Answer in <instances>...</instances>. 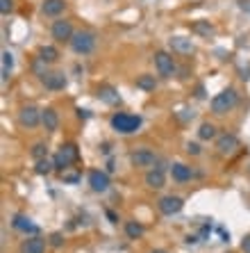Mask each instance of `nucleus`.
Wrapping results in <instances>:
<instances>
[{"mask_svg":"<svg viewBox=\"0 0 250 253\" xmlns=\"http://www.w3.org/2000/svg\"><path fill=\"white\" fill-rule=\"evenodd\" d=\"M111 128L121 135H132L141 128V117L137 114H125V112H118L111 117Z\"/></svg>","mask_w":250,"mask_h":253,"instance_id":"obj_1","label":"nucleus"},{"mask_svg":"<svg viewBox=\"0 0 250 253\" xmlns=\"http://www.w3.org/2000/svg\"><path fill=\"white\" fill-rule=\"evenodd\" d=\"M236 101H239V96H236V91L230 87V89H223L221 94H216V96L212 98V112L214 114H228L230 110H234Z\"/></svg>","mask_w":250,"mask_h":253,"instance_id":"obj_2","label":"nucleus"},{"mask_svg":"<svg viewBox=\"0 0 250 253\" xmlns=\"http://www.w3.org/2000/svg\"><path fill=\"white\" fill-rule=\"evenodd\" d=\"M71 48H73L78 55H89V52L96 48V37L87 30H80L75 32L73 39H71Z\"/></svg>","mask_w":250,"mask_h":253,"instance_id":"obj_3","label":"nucleus"},{"mask_svg":"<svg viewBox=\"0 0 250 253\" xmlns=\"http://www.w3.org/2000/svg\"><path fill=\"white\" fill-rule=\"evenodd\" d=\"M155 68H157L159 78H173V73H175V62H173V57L166 51H157L155 52Z\"/></svg>","mask_w":250,"mask_h":253,"instance_id":"obj_4","label":"nucleus"},{"mask_svg":"<svg viewBox=\"0 0 250 253\" xmlns=\"http://www.w3.org/2000/svg\"><path fill=\"white\" fill-rule=\"evenodd\" d=\"M78 160V149H75V144H64L62 149H59V153L55 155V169H59V171H64V169H68L71 167V162H75Z\"/></svg>","mask_w":250,"mask_h":253,"instance_id":"obj_5","label":"nucleus"},{"mask_svg":"<svg viewBox=\"0 0 250 253\" xmlns=\"http://www.w3.org/2000/svg\"><path fill=\"white\" fill-rule=\"evenodd\" d=\"M157 208H159L162 215L173 217V215H177V212L184 208V201L180 199V196H162V199L157 201Z\"/></svg>","mask_w":250,"mask_h":253,"instance_id":"obj_6","label":"nucleus"},{"mask_svg":"<svg viewBox=\"0 0 250 253\" xmlns=\"http://www.w3.org/2000/svg\"><path fill=\"white\" fill-rule=\"evenodd\" d=\"M18 121H21L23 128H37L41 123V112L34 107V105H28L18 112Z\"/></svg>","mask_w":250,"mask_h":253,"instance_id":"obj_7","label":"nucleus"},{"mask_svg":"<svg viewBox=\"0 0 250 253\" xmlns=\"http://www.w3.org/2000/svg\"><path fill=\"white\" fill-rule=\"evenodd\" d=\"M52 39H57V41H71L73 39V25H71V21H55L52 23Z\"/></svg>","mask_w":250,"mask_h":253,"instance_id":"obj_8","label":"nucleus"},{"mask_svg":"<svg viewBox=\"0 0 250 253\" xmlns=\"http://www.w3.org/2000/svg\"><path fill=\"white\" fill-rule=\"evenodd\" d=\"M216 149H219L221 155H232V153L239 149V139H236L232 133H225L216 139Z\"/></svg>","mask_w":250,"mask_h":253,"instance_id":"obj_9","label":"nucleus"},{"mask_svg":"<svg viewBox=\"0 0 250 253\" xmlns=\"http://www.w3.org/2000/svg\"><path fill=\"white\" fill-rule=\"evenodd\" d=\"M89 185H91V189L98 194H103L109 189V176L105 171H89Z\"/></svg>","mask_w":250,"mask_h":253,"instance_id":"obj_10","label":"nucleus"},{"mask_svg":"<svg viewBox=\"0 0 250 253\" xmlns=\"http://www.w3.org/2000/svg\"><path fill=\"white\" fill-rule=\"evenodd\" d=\"M130 162H132V167H155L157 157H155L153 151L139 149V151H134L132 155H130Z\"/></svg>","mask_w":250,"mask_h":253,"instance_id":"obj_11","label":"nucleus"},{"mask_svg":"<svg viewBox=\"0 0 250 253\" xmlns=\"http://www.w3.org/2000/svg\"><path fill=\"white\" fill-rule=\"evenodd\" d=\"M169 44H171V48H173V52H180V55H191V52L196 51L193 41L187 37H171Z\"/></svg>","mask_w":250,"mask_h":253,"instance_id":"obj_12","label":"nucleus"},{"mask_svg":"<svg viewBox=\"0 0 250 253\" xmlns=\"http://www.w3.org/2000/svg\"><path fill=\"white\" fill-rule=\"evenodd\" d=\"M16 231H23V233H30V235H39V226L32 223V219H28L25 215H14V221H12Z\"/></svg>","mask_w":250,"mask_h":253,"instance_id":"obj_13","label":"nucleus"},{"mask_svg":"<svg viewBox=\"0 0 250 253\" xmlns=\"http://www.w3.org/2000/svg\"><path fill=\"white\" fill-rule=\"evenodd\" d=\"M164 183H166V176H164V169L162 167H157V169H150L146 173V185L150 189H162Z\"/></svg>","mask_w":250,"mask_h":253,"instance_id":"obj_14","label":"nucleus"},{"mask_svg":"<svg viewBox=\"0 0 250 253\" xmlns=\"http://www.w3.org/2000/svg\"><path fill=\"white\" fill-rule=\"evenodd\" d=\"M41 123H44L46 130L55 133L59 128V114L52 110V107H46V110H41Z\"/></svg>","mask_w":250,"mask_h":253,"instance_id":"obj_15","label":"nucleus"},{"mask_svg":"<svg viewBox=\"0 0 250 253\" xmlns=\"http://www.w3.org/2000/svg\"><path fill=\"white\" fill-rule=\"evenodd\" d=\"M46 249V242L44 237H39V235H32L30 239H25L21 246V253H44Z\"/></svg>","mask_w":250,"mask_h":253,"instance_id":"obj_16","label":"nucleus"},{"mask_svg":"<svg viewBox=\"0 0 250 253\" xmlns=\"http://www.w3.org/2000/svg\"><path fill=\"white\" fill-rule=\"evenodd\" d=\"M64 9H66L64 0H44V5H41V12L46 16H59Z\"/></svg>","mask_w":250,"mask_h":253,"instance_id":"obj_17","label":"nucleus"},{"mask_svg":"<svg viewBox=\"0 0 250 253\" xmlns=\"http://www.w3.org/2000/svg\"><path fill=\"white\" fill-rule=\"evenodd\" d=\"M171 173H173V180H177V183H187V180H191V167H187V164L177 162L171 167Z\"/></svg>","mask_w":250,"mask_h":253,"instance_id":"obj_18","label":"nucleus"},{"mask_svg":"<svg viewBox=\"0 0 250 253\" xmlns=\"http://www.w3.org/2000/svg\"><path fill=\"white\" fill-rule=\"evenodd\" d=\"M44 84L48 87V89H52V91L64 89V87H66V78H64V73H46Z\"/></svg>","mask_w":250,"mask_h":253,"instance_id":"obj_19","label":"nucleus"},{"mask_svg":"<svg viewBox=\"0 0 250 253\" xmlns=\"http://www.w3.org/2000/svg\"><path fill=\"white\" fill-rule=\"evenodd\" d=\"M57 57H59V52H57V48H55V46H41V48H39V60L46 62V64L57 62Z\"/></svg>","mask_w":250,"mask_h":253,"instance_id":"obj_20","label":"nucleus"},{"mask_svg":"<svg viewBox=\"0 0 250 253\" xmlns=\"http://www.w3.org/2000/svg\"><path fill=\"white\" fill-rule=\"evenodd\" d=\"M98 96L103 98L105 103H109V105H114V103H118V101H121V96H118V94L111 89V87H107V84L98 89Z\"/></svg>","mask_w":250,"mask_h":253,"instance_id":"obj_21","label":"nucleus"},{"mask_svg":"<svg viewBox=\"0 0 250 253\" xmlns=\"http://www.w3.org/2000/svg\"><path fill=\"white\" fill-rule=\"evenodd\" d=\"M125 235L130 239H139L143 235V226L139 221H127L125 223Z\"/></svg>","mask_w":250,"mask_h":253,"instance_id":"obj_22","label":"nucleus"},{"mask_svg":"<svg viewBox=\"0 0 250 253\" xmlns=\"http://www.w3.org/2000/svg\"><path fill=\"white\" fill-rule=\"evenodd\" d=\"M137 87L143 91H155V87H157V82H155V75H139L137 78Z\"/></svg>","mask_w":250,"mask_h":253,"instance_id":"obj_23","label":"nucleus"},{"mask_svg":"<svg viewBox=\"0 0 250 253\" xmlns=\"http://www.w3.org/2000/svg\"><path fill=\"white\" fill-rule=\"evenodd\" d=\"M14 67V55L9 51H2V80H7L9 78V71Z\"/></svg>","mask_w":250,"mask_h":253,"instance_id":"obj_24","label":"nucleus"},{"mask_svg":"<svg viewBox=\"0 0 250 253\" xmlns=\"http://www.w3.org/2000/svg\"><path fill=\"white\" fill-rule=\"evenodd\" d=\"M198 137L205 139V142L214 139V137H216V126H214V123H203V126L198 128Z\"/></svg>","mask_w":250,"mask_h":253,"instance_id":"obj_25","label":"nucleus"},{"mask_svg":"<svg viewBox=\"0 0 250 253\" xmlns=\"http://www.w3.org/2000/svg\"><path fill=\"white\" fill-rule=\"evenodd\" d=\"M46 155H48V146H46L44 142L34 144V149H32V157H34V160H44Z\"/></svg>","mask_w":250,"mask_h":253,"instance_id":"obj_26","label":"nucleus"},{"mask_svg":"<svg viewBox=\"0 0 250 253\" xmlns=\"http://www.w3.org/2000/svg\"><path fill=\"white\" fill-rule=\"evenodd\" d=\"M50 169H55V164H50L48 160H37V167H34V171L39 176H44V173H50Z\"/></svg>","mask_w":250,"mask_h":253,"instance_id":"obj_27","label":"nucleus"},{"mask_svg":"<svg viewBox=\"0 0 250 253\" xmlns=\"http://www.w3.org/2000/svg\"><path fill=\"white\" fill-rule=\"evenodd\" d=\"M193 30L196 32H200V34H212L214 32V28L209 25V21H198L196 25H193Z\"/></svg>","mask_w":250,"mask_h":253,"instance_id":"obj_28","label":"nucleus"},{"mask_svg":"<svg viewBox=\"0 0 250 253\" xmlns=\"http://www.w3.org/2000/svg\"><path fill=\"white\" fill-rule=\"evenodd\" d=\"M0 12L7 16L9 12H12V0H0Z\"/></svg>","mask_w":250,"mask_h":253,"instance_id":"obj_29","label":"nucleus"},{"mask_svg":"<svg viewBox=\"0 0 250 253\" xmlns=\"http://www.w3.org/2000/svg\"><path fill=\"white\" fill-rule=\"evenodd\" d=\"M50 244H52V246H62V244H64V239H62V235H59V233L50 235Z\"/></svg>","mask_w":250,"mask_h":253,"instance_id":"obj_30","label":"nucleus"},{"mask_svg":"<svg viewBox=\"0 0 250 253\" xmlns=\"http://www.w3.org/2000/svg\"><path fill=\"white\" fill-rule=\"evenodd\" d=\"M187 151H189L191 155H200V146H198V144H187Z\"/></svg>","mask_w":250,"mask_h":253,"instance_id":"obj_31","label":"nucleus"},{"mask_svg":"<svg viewBox=\"0 0 250 253\" xmlns=\"http://www.w3.org/2000/svg\"><path fill=\"white\" fill-rule=\"evenodd\" d=\"M241 249H243V253H250V235H246V237H243Z\"/></svg>","mask_w":250,"mask_h":253,"instance_id":"obj_32","label":"nucleus"},{"mask_svg":"<svg viewBox=\"0 0 250 253\" xmlns=\"http://www.w3.org/2000/svg\"><path fill=\"white\" fill-rule=\"evenodd\" d=\"M64 180H68V183H78V180H80V176H66Z\"/></svg>","mask_w":250,"mask_h":253,"instance_id":"obj_33","label":"nucleus"},{"mask_svg":"<svg viewBox=\"0 0 250 253\" xmlns=\"http://www.w3.org/2000/svg\"><path fill=\"white\" fill-rule=\"evenodd\" d=\"M150 253H166V251H162V249H155V251H150Z\"/></svg>","mask_w":250,"mask_h":253,"instance_id":"obj_34","label":"nucleus"}]
</instances>
